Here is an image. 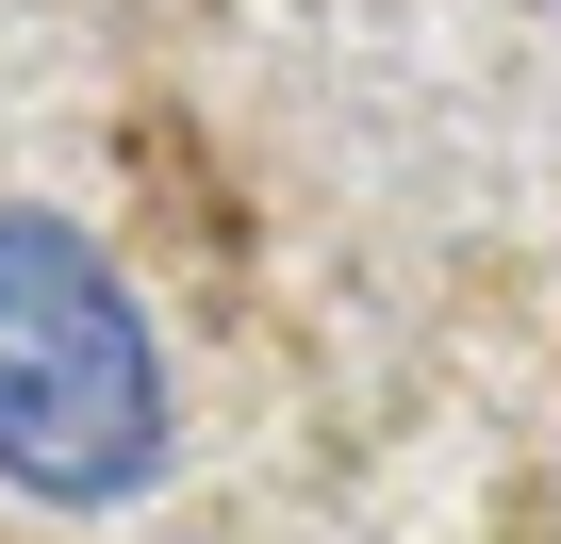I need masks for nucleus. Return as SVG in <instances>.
Segmentation results:
<instances>
[{
	"instance_id": "obj_1",
	"label": "nucleus",
	"mask_w": 561,
	"mask_h": 544,
	"mask_svg": "<svg viewBox=\"0 0 561 544\" xmlns=\"http://www.w3.org/2000/svg\"><path fill=\"white\" fill-rule=\"evenodd\" d=\"M165 478V347L116 281V247L67 215H0V495L133 511Z\"/></svg>"
}]
</instances>
